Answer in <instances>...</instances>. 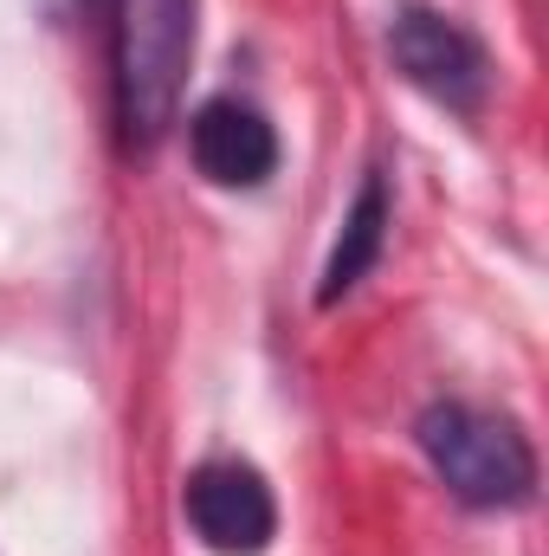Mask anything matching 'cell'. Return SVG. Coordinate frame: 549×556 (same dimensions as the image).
Masks as SVG:
<instances>
[{
  "label": "cell",
  "instance_id": "6da1fadb",
  "mask_svg": "<svg viewBox=\"0 0 549 556\" xmlns=\"http://www.w3.org/2000/svg\"><path fill=\"white\" fill-rule=\"evenodd\" d=\"M194 13L201 0H111V104L130 149H155L181 111Z\"/></svg>",
  "mask_w": 549,
  "mask_h": 556
},
{
  "label": "cell",
  "instance_id": "7a4b0ae2",
  "mask_svg": "<svg viewBox=\"0 0 549 556\" xmlns=\"http://www.w3.org/2000/svg\"><path fill=\"white\" fill-rule=\"evenodd\" d=\"M413 440L433 479L472 511H511L537 492V446L511 415H491L472 402H433L413 420Z\"/></svg>",
  "mask_w": 549,
  "mask_h": 556
},
{
  "label": "cell",
  "instance_id": "3957f363",
  "mask_svg": "<svg viewBox=\"0 0 549 556\" xmlns=\"http://www.w3.org/2000/svg\"><path fill=\"white\" fill-rule=\"evenodd\" d=\"M388 65L420 98H433L459 117H472L491 91V52L478 46V33H465L439 7H401L388 20Z\"/></svg>",
  "mask_w": 549,
  "mask_h": 556
},
{
  "label": "cell",
  "instance_id": "277c9868",
  "mask_svg": "<svg viewBox=\"0 0 549 556\" xmlns=\"http://www.w3.org/2000/svg\"><path fill=\"white\" fill-rule=\"evenodd\" d=\"M181 518L214 556H266L278 538V498L246 459H201L181 479Z\"/></svg>",
  "mask_w": 549,
  "mask_h": 556
},
{
  "label": "cell",
  "instance_id": "5b68a950",
  "mask_svg": "<svg viewBox=\"0 0 549 556\" xmlns=\"http://www.w3.org/2000/svg\"><path fill=\"white\" fill-rule=\"evenodd\" d=\"M188 155L214 188H259L278 168V130L246 98H207L188 117Z\"/></svg>",
  "mask_w": 549,
  "mask_h": 556
},
{
  "label": "cell",
  "instance_id": "8992f818",
  "mask_svg": "<svg viewBox=\"0 0 549 556\" xmlns=\"http://www.w3.org/2000/svg\"><path fill=\"white\" fill-rule=\"evenodd\" d=\"M388 227H395L388 175H382V168H369V175H362V188H356V201H349V214H343V233H336V247H330V260H323L317 304H343L362 278L375 273V260H382V247H388Z\"/></svg>",
  "mask_w": 549,
  "mask_h": 556
},
{
  "label": "cell",
  "instance_id": "52a82bcc",
  "mask_svg": "<svg viewBox=\"0 0 549 556\" xmlns=\"http://www.w3.org/2000/svg\"><path fill=\"white\" fill-rule=\"evenodd\" d=\"M85 7H98V0H39V13L59 26V20H72V13H85Z\"/></svg>",
  "mask_w": 549,
  "mask_h": 556
}]
</instances>
